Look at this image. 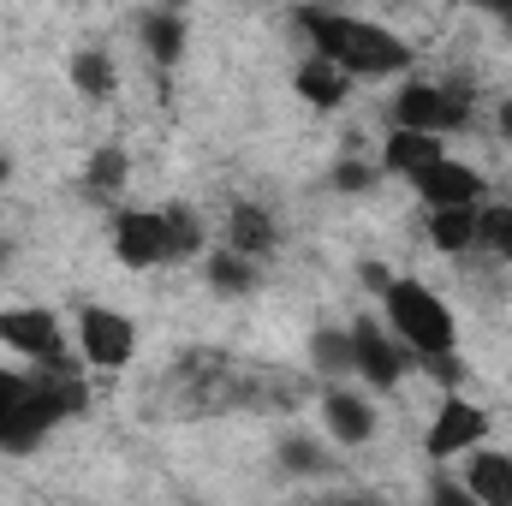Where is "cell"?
<instances>
[{"instance_id":"6da1fadb","label":"cell","mask_w":512,"mask_h":506,"mask_svg":"<svg viewBox=\"0 0 512 506\" xmlns=\"http://www.w3.org/2000/svg\"><path fill=\"white\" fill-rule=\"evenodd\" d=\"M90 411V381L72 358L42 370H0V453H36L66 417Z\"/></svg>"},{"instance_id":"7a4b0ae2","label":"cell","mask_w":512,"mask_h":506,"mask_svg":"<svg viewBox=\"0 0 512 506\" xmlns=\"http://www.w3.org/2000/svg\"><path fill=\"white\" fill-rule=\"evenodd\" d=\"M298 30L310 36V54H322L328 66H340L352 84H364V78H405L411 72L405 36H393L376 18L334 12V6H304L298 12Z\"/></svg>"},{"instance_id":"3957f363","label":"cell","mask_w":512,"mask_h":506,"mask_svg":"<svg viewBox=\"0 0 512 506\" xmlns=\"http://www.w3.org/2000/svg\"><path fill=\"white\" fill-rule=\"evenodd\" d=\"M382 328L417 364L459 352V316L447 310V298L435 286H423L411 274H393V286L382 292Z\"/></svg>"},{"instance_id":"277c9868","label":"cell","mask_w":512,"mask_h":506,"mask_svg":"<svg viewBox=\"0 0 512 506\" xmlns=\"http://www.w3.org/2000/svg\"><path fill=\"white\" fill-rule=\"evenodd\" d=\"M471 90L465 84H435V78H399L387 120L393 131H423V137H453L471 126Z\"/></svg>"},{"instance_id":"5b68a950","label":"cell","mask_w":512,"mask_h":506,"mask_svg":"<svg viewBox=\"0 0 512 506\" xmlns=\"http://www.w3.org/2000/svg\"><path fill=\"white\" fill-rule=\"evenodd\" d=\"M477 447H489V411L465 393H447L423 429V453L429 465H453V459H471Z\"/></svg>"},{"instance_id":"8992f818","label":"cell","mask_w":512,"mask_h":506,"mask_svg":"<svg viewBox=\"0 0 512 506\" xmlns=\"http://www.w3.org/2000/svg\"><path fill=\"white\" fill-rule=\"evenodd\" d=\"M72 334H78L84 364L102 370V376H120L137 358V322H131L126 310H114V304H84L78 322H72Z\"/></svg>"},{"instance_id":"52a82bcc","label":"cell","mask_w":512,"mask_h":506,"mask_svg":"<svg viewBox=\"0 0 512 506\" xmlns=\"http://www.w3.org/2000/svg\"><path fill=\"white\" fill-rule=\"evenodd\" d=\"M0 346L24 370H42V364H60L66 358V328L42 304H12V310H0Z\"/></svg>"},{"instance_id":"ba28073f","label":"cell","mask_w":512,"mask_h":506,"mask_svg":"<svg viewBox=\"0 0 512 506\" xmlns=\"http://www.w3.org/2000/svg\"><path fill=\"white\" fill-rule=\"evenodd\" d=\"M108 245H114V262H120V268H137V274L173 262L167 215H161V209H114V221H108Z\"/></svg>"},{"instance_id":"9c48e42d","label":"cell","mask_w":512,"mask_h":506,"mask_svg":"<svg viewBox=\"0 0 512 506\" xmlns=\"http://www.w3.org/2000/svg\"><path fill=\"white\" fill-rule=\"evenodd\" d=\"M417 370V358L387 334L382 322H352V381H370L376 393H393L399 381Z\"/></svg>"},{"instance_id":"30bf717a","label":"cell","mask_w":512,"mask_h":506,"mask_svg":"<svg viewBox=\"0 0 512 506\" xmlns=\"http://www.w3.org/2000/svg\"><path fill=\"white\" fill-rule=\"evenodd\" d=\"M411 191H417L423 215H435V209H483V203H489V179H483L471 161H459V155H447V161H435L429 173H417Z\"/></svg>"},{"instance_id":"8fae6325","label":"cell","mask_w":512,"mask_h":506,"mask_svg":"<svg viewBox=\"0 0 512 506\" xmlns=\"http://www.w3.org/2000/svg\"><path fill=\"white\" fill-rule=\"evenodd\" d=\"M376 429H382V417H376L370 393H358L352 381L322 393V435H328V447H370Z\"/></svg>"},{"instance_id":"7c38bea8","label":"cell","mask_w":512,"mask_h":506,"mask_svg":"<svg viewBox=\"0 0 512 506\" xmlns=\"http://www.w3.org/2000/svg\"><path fill=\"white\" fill-rule=\"evenodd\" d=\"M453 149H447V137H423V131H387L382 155H376V167L393 173V179H417V173H429L435 161H447Z\"/></svg>"},{"instance_id":"4fadbf2b","label":"cell","mask_w":512,"mask_h":506,"mask_svg":"<svg viewBox=\"0 0 512 506\" xmlns=\"http://www.w3.org/2000/svg\"><path fill=\"white\" fill-rule=\"evenodd\" d=\"M221 245L239 256H251V262H262V256L280 251V227H274V215L262 209V203H233L227 209V233H221Z\"/></svg>"},{"instance_id":"5bb4252c","label":"cell","mask_w":512,"mask_h":506,"mask_svg":"<svg viewBox=\"0 0 512 506\" xmlns=\"http://www.w3.org/2000/svg\"><path fill=\"white\" fill-rule=\"evenodd\" d=\"M459 483L471 489L477 506H512V453H501V447H477V453L465 459Z\"/></svg>"},{"instance_id":"9a60e30c","label":"cell","mask_w":512,"mask_h":506,"mask_svg":"<svg viewBox=\"0 0 512 506\" xmlns=\"http://www.w3.org/2000/svg\"><path fill=\"white\" fill-rule=\"evenodd\" d=\"M137 48H143L155 66H179V54H185V18H179L173 6L137 12Z\"/></svg>"},{"instance_id":"2e32d148","label":"cell","mask_w":512,"mask_h":506,"mask_svg":"<svg viewBox=\"0 0 512 506\" xmlns=\"http://www.w3.org/2000/svg\"><path fill=\"white\" fill-rule=\"evenodd\" d=\"M292 90L310 102V108H322V114H334L346 96H352V78L340 72V66H328L322 54H304L298 60V72H292Z\"/></svg>"},{"instance_id":"e0dca14e","label":"cell","mask_w":512,"mask_h":506,"mask_svg":"<svg viewBox=\"0 0 512 506\" xmlns=\"http://www.w3.org/2000/svg\"><path fill=\"white\" fill-rule=\"evenodd\" d=\"M203 274H209L215 298H245V292H256V286H262V262L227 251V245H215V251L203 256Z\"/></svg>"},{"instance_id":"ac0fdd59","label":"cell","mask_w":512,"mask_h":506,"mask_svg":"<svg viewBox=\"0 0 512 506\" xmlns=\"http://www.w3.org/2000/svg\"><path fill=\"white\" fill-rule=\"evenodd\" d=\"M66 78H72V90L90 96V102H108V96L120 90V72H114V54H108V48H78V54L66 60Z\"/></svg>"},{"instance_id":"d6986e66","label":"cell","mask_w":512,"mask_h":506,"mask_svg":"<svg viewBox=\"0 0 512 506\" xmlns=\"http://www.w3.org/2000/svg\"><path fill=\"white\" fill-rule=\"evenodd\" d=\"M423 233H429V251L471 256L477 251V209H435V215L423 221Z\"/></svg>"},{"instance_id":"ffe728a7","label":"cell","mask_w":512,"mask_h":506,"mask_svg":"<svg viewBox=\"0 0 512 506\" xmlns=\"http://www.w3.org/2000/svg\"><path fill=\"white\" fill-rule=\"evenodd\" d=\"M274 459H280V471H286V477H328L334 447H328V441H316V435H304V429H286V435H280V447H274Z\"/></svg>"},{"instance_id":"44dd1931","label":"cell","mask_w":512,"mask_h":506,"mask_svg":"<svg viewBox=\"0 0 512 506\" xmlns=\"http://www.w3.org/2000/svg\"><path fill=\"white\" fill-rule=\"evenodd\" d=\"M126 179H131L126 143H96L90 161H84V191L90 197H114V191H126Z\"/></svg>"},{"instance_id":"7402d4cb","label":"cell","mask_w":512,"mask_h":506,"mask_svg":"<svg viewBox=\"0 0 512 506\" xmlns=\"http://www.w3.org/2000/svg\"><path fill=\"white\" fill-rule=\"evenodd\" d=\"M310 370L322 381H352V328H316L310 334Z\"/></svg>"},{"instance_id":"603a6c76","label":"cell","mask_w":512,"mask_h":506,"mask_svg":"<svg viewBox=\"0 0 512 506\" xmlns=\"http://www.w3.org/2000/svg\"><path fill=\"white\" fill-rule=\"evenodd\" d=\"M161 215H167V245H173V262H191V256H209V233H203V221H197V209H185V203H167Z\"/></svg>"},{"instance_id":"cb8c5ba5","label":"cell","mask_w":512,"mask_h":506,"mask_svg":"<svg viewBox=\"0 0 512 506\" xmlns=\"http://www.w3.org/2000/svg\"><path fill=\"white\" fill-rule=\"evenodd\" d=\"M477 251L489 262H512V203H483L477 209Z\"/></svg>"},{"instance_id":"d4e9b609","label":"cell","mask_w":512,"mask_h":506,"mask_svg":"<svg viewBox=\"0 0 512 506\" xmlns=\"http://www.w3.org/2000/svg\"><path fill=\"white\" fill-rule=\"evenodd\" d=\"M423 501H429V506H477V501H471V489H465L447 465H435V477L423 483Z\"/></svg>"},{"instance_id":"484cf974","label":"cell","mask_w":512,"mask_h":506,"mask_svg":"<svg viewBox=\"0 0 512 506\" xmlns=\"http://www.w3.org/2000/svg\"><path fill=\"white\" fill-rule=\"evenodd\" d=\"M376 179H382V167H370V161H358V155H346V161L334 167V191H346V197H364Z\"/></svg>"},{"instance_id":"4316f807","label":"cell","mask_w":512,"mask_h":506,"mask_svg":"<svg viewBox=\"0 0 512 506\" xmlns=\"http://www.w3.org/2000/svg\"><path fill=\"white\" fill-rule=\"evenodd\" d=\"M417 370H423L429 381H441V399L465 387V358H459V352H447V358H429V364H417Z\"/></svg>"},{"instance_id":"83f0119b","label":"cell","mask_w":512,"mask_h":506,"mask_svg":"<svg viewBox=\"0 0 512 506\" xmlns=\"http://www.w3.org/2000/svg\"><path fill=\"white\" fill-rule=\"evenodd\" d=\"M358 280H364L370 292H387V286H393V274H387L382 262H364V268H358Z\"/></svg>"},{"instance_id":"f1b7e54d","label":"cell","mask_w":512,"mask_h":506,"mask_svg":"<svg viewBox=\"0 0 512 506\" xmlns=\"http://www.w3.org/2000/svg\"><path fill=\"white\" fill-rule=\"evenodd\" d=\"M495 131H501V143L512 149V96L507 102H495Z\"/></svg>"},{"instance_id":"f546056e","label":"cell","mask_w":512,"mask_h":506,"mask_svg":"<svg viewBox=\"0 0 512 506\" xmlns=\"http://www.w3.org/2000/svg\"><path fill=\"white\" fill-rule=\"evenodd\" d=\"M328 506H370V501H358V495H340V501H328Z\"/></svg>"},{"instance_id":"4dcf8cb0","label":"cell","mask_w":512,"mask_h":506,"mask_svg":"<svg viewBox=\"0 0 512 506\" xmlns=\"http://www.w3.org/2000/svg\"><path fill=\"white\" fill-rule=\"evenodd\" d=\"M6 179H12V161H6V155H0V185H6Z\"/></svg>"}]
</instances>
